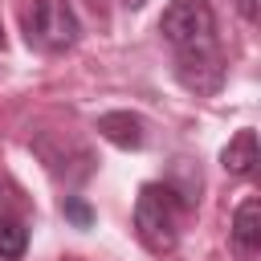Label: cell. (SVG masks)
Masks as SVG:
<instances>
[{"label": "cell", "instance_id": "obj_12", "mask_svg": "<svg viewBox=\"0 0 261 261\" xmlns=\"http://www.w3.org/2000/svg\"><path fill=\"white\" fill-rule=\"evenodd\" d=\"M0 49H4V24H0Z\"/></svg>", "mask_w": 261, "mask_h": 261}, {"label": "cell", "instance_id": "obj_6", "mask_svg": "<svg viewBox=\"0 0 261 261\" xmlns=\"http://www.w3.org/2000/svg\"><path fill=\"white\" fill-rule=\"evenodd\" d=\"M98 135H102L106 143L122 147V151H139V147L147 143V126H143V118L130 114V110H106V114L98 118Z\"/></svg>", "mask_w": 261, "mask_h": 261}, {"label": "cell", "instance_id": "obj_3", "mask_svg": "<svg viewBox=\"0 0 261 261\" xmlns=\"http://www.w3.org/2000/svg\"><path fill=\"white\" fill-rule=\"evenodd\" d=\"M159 33L171 49L216 45V12L208 0H171L159 16Z\"/></svg>", "mask_w": 261, "mask_h": 261}, {"label": "cell", "instance_id": "obj_8", "mask_svg": "<svg viewBox=\"0 0 261 261\" xmlns=\"http://www.w3.org/2000/svg\"><path fill=\"white\" fill-rule=\"evenodd\" d=\"M29 249V228L12 216H0V261H20Z\"/></svg>", "mask_w": 261, "mask_h": 261}, {"label": "cell", "instance_id": "obj_11", "mask_svg": "<svg viewBox=\"0 0 261 261\" xmlns=\"http://www.w3.org/2000/svg\"><path fill=\"white\" fill-rule=\"evenodd\" d=\"M122 4H126V8H139V4H147V0H122Z\"/></svg>", "mask_w": 261, "mask_h": 261}, {"label": "cell", "instance_id": "obj_7", "mask_svg": "<svg viewBox=\"0 0 261 261\" xmlns=\"http://www.w3.org/2000/svg\"><path fill=\"white\" fill-rule=\"evenodd\" d=\"M220 163L228 175L249 179L257 171V130H237V139H228V147L220 151Z\"/></svg>", "mask_w": 261, "mask_h": 261}, {"label": "cell", "instance_id": "obj_2", "mask_svg": "<svg viewBox=\"0 0 261 261\" xmlns=\"http://www.w3.org/2000/svg\"><path fill=\"white\" fill-rule=\"evenodd\" d=\"M24 37L29 45L45 49V53H65L77 45L82 24L69 0H33V8L24 12Z\"/></svg>", "mask_w": 261, "mask_h": 261}, {"label": "cell", "instance_id": "obj_4", "mask_svg": "<svg viewBox=\"0 0 261 261\" xmlns=\"http://www.w3.org/2000/svg\"><path fill=\"white\" fill-rule=\"evenodd\" d=\"M175 82L196 94V98H212L224 86V57L216 45H192V49H175Z\"/></svg>", "mask_w": 261, "mask_h": 261}, {"label": "cell", "instance_id": "obj_9", "mask_svg": "<svg viewBox=\"0 0 261 261\" xmlns=\"http://www.w3.org/2000/svg\"><path fill=\"white\" fill-rule=\"evenodd\" d=\"M61 212H65L77 228H90V224H94V212H90V204H86L82 196H65V200H61Z\"/></svg>", "mask_w": 261, "mask_h": 261}, {"label": "cell", "instance_id": "obj_1", "mask_svg": "<svg viewBox=\"0 0 261 261\" xmlns=\"http://www.w3.org/2000/svg\"><path fill=\"white\" fill-rule=\"evenodd\" d=\"M179 216H184V196L171 184H143L135 200V232L147 253H171L179 245Z\"/></svg>", "mask_w": 261, "mask_h": 261}, {"label": "cell", "instance_id": "obj_10", "mask_svg": "<svg viewBox=\"0 0 261 261\" xmlns=\"http://www.w3.org/2000/svg\"><path fill=\"white\" fill-rule=\"evenodd\" d=\"M237 12L245 16V24H257V0H232Z\"/></svg>", "mask_w": 261, "mask_h": 261}, {"label": "cell", "instance_id": "obj_5", "mask_svg": "<svg viewBox=\"0 0 261 261\" xmlns=\"http://www.w3.org/2000/svg\"><path fill=\"white\" fill-rule=\"evenodd\" d=\"M228 237H232V249L241 261H257V253H261V204H257V196L241 200V208L232 212Z\"/></svg>", "mask_w": 261, "mask_h": 261}]
</instances>
